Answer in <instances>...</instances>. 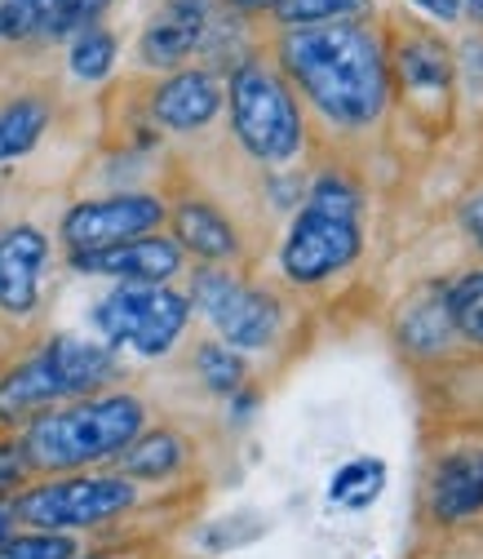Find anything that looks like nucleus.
I'll return each mask as SVG.
<instances>
[{
  "instance_id": "39448f33",
  "label": "nucleus",
  "mask_w": 483,
  "mask_h": 559,
  "mask_svg": "<svg viewBox=\"0 0 483 559\" xmlns=\"http://www.w3.org/2000/svg\"><path fill=\"white\" fill-rule=\"evenodd\" d=\"M137 502V488L124 475H72V479H49L27 488L14 498L19 520L32 524V533H72L94 528L116 515H124Z\"/></svg>"
},
{
  "instance_id": "5701e85b",
  "label": "nucleus",
  "mask_w": 483,
  "mask_h": 559,
  "mask_svg": "<svg viewBox=\"0 0 483 559\" xmlns=\"http://www.w3.org/2000/svg\"><path fill=\"white\" fill-rule=\"evenodd\" d=\"M111 62H116V40L107 32L89 27V32L76 36V45H72V72L81 81H102L111 72Z\"/></svg>"
},
{
  "instance_id": "2eb2a0df",
  "label": "nucleus",
  "mask_w": 483,
  "mask_h": 559,
  "mask_svg": "<svg viewBox=\"0 0 483 559\" xmlns=\"http://www.w3.org/2000/svg\"><path fill=\"white\" fill-rule=\"evenodd\" d=\"M173 227H178V249H191L195 258H209V262H222L236 253V227L218 214L214 204H204V200H186L178 204V214H173Z\"/></svg>"
},
{
  "instance_id": "9b49d317",
  "label": "nucleus",
  "mask_w": 483,
  "mask_h": 559,
  "mask_svg": "<svg viewBox=\"0 0 483 559\" xmlns=\"http://www.w3.org/2000/svg\"><path fill=\"white\" fill-rule=\"evenodd\" d=\"M45 258H49V240L27 223L0 236V307L10 316H27L36 307Z\"/></svg>"
},
{
  "instance_id": "cd10ccee",
  "label": "nucleus",
  "mask_w": 483,
  "mask_h": 559,
  "mask_svg": "<svg viewBox=\"0 0 483 559\" xmlns=\"http://www.w3.org/2000/svg\"><path fill=\"white\" fill-rule=\"evenodd\" d=\"M27 462H23V449H5L0 444V498H5V488H14L23 479Z\"/></svg>"
},
{
  "instance_id": "f257e3e1",
  "label": "nucleus",
  "mask_w": 483,
  "mask_h": 559,
  "mask_svg": "<svg viewBox=\"0 0 483 559\" xmlns=\"http://www.w3.org/2000/svg\"><path fill=\"white\" fill-rule=\"evenodd\" d=\"M280 58L302 94L337 124H369L390 98L382 45L355 23L293 27L280 45Z\"/></svg>"
},
{
  "instance_id": "f3484780",
  "label": "nucleus",
  "mask_w": 483,
  "mask_h": 559,
  "mask_svg": "<svg viewBox=\"0 0 483 559\" xmlns=\"http://www.w3.org/2000/svg\"><path fill=\"white\" fill-rule=\"evenodd\" d=\"M49 124V107L40 98H19L0 111V165L27 156Z\"/></svg>"
},
{
  "instance_id": "aec40b11",
  "label": "nucleus",
  "mask_w": 483,
  "mask_h": 559,
  "mask_svg": "<svg viewBox=\"0 0 483 559\" xmlns=\"http://www.w3.org/2000/svg\"><path fill=\"white\" fill-rule=\"evenodd\" d=\"M195 369H200V382L218 395H236L244 382V356L227 342H204L195 352Z\"/></svg>"
},
{
  "instance_id": "473e14b6",
  "label": "nucleus",
  "mask_w": 483,
  "mask_h": 559,
  "mask_svg": "<svg viewBox=\"0 0 483 559\" xmlns=\"http://www.w3.org/2000/svg\"><path fill=\"white\" fill-rule=\"evenodd\" d=\"M466 5H470V14H474V19H483V0H466Z\"/></svg>"
},
{
  "instance_id": "4468645a",
  "label": "nucleus",
  "mask_w": 483,
  "mask_h": 559,
  "mask_svg": "<svg viewBox=\"0 0 483 559\" xmlns=\"http://www.w3.org/2000/svg\"><path fill=\"white\" fill-rule=\"evenodd\" d=\"M439 520H466L483 511V449L474 453H452L435 471V498H431Z\"/></svg>"
},
{
  "instance_id": "4be33fe9",
  "label": "nucleus",
  "mask_w": 483,
  "mask_h": 559,
  "mask_svg": "<svg viewBox=\"0 0 483 559\" xmlns=\"http://www.w3.org/2000/svg\"><path fill=\"white\" fill-rule=\"evenodd\" d=\"M399 72H403V85H412V90H426V85L439 90V85H448V58L439 45L418 40V45H403Z\"/></svg>"
},
{
  "instance_id": "a211bd4d",
  "label": "nucleus",
  "mask_w": 483,
  "mask_h": 559,
  "mask_svg": "<svg viewBox=\"0 0 483 559\" xmlns=\"http://www.w3.org/2000/svg\"><path fill=\"white\" fill-rule=\"evenodd\" d=\"M382 484H386V466H382V462H373V457H360V462H347V466H341V471L333 475L328 498H333L337 507L360 511V507L377 502Z\"/></svg>"
},
{
  "instance_id": "2f4dec72",
  "label": "nucleus",
  "mask_w": 483,
  "mask_h": 559,
  "mask_svg": "<svg viewBox=\"0 0 483 559\" xmlns=\"http://www.w3.org/2000/svg\"><path fill=\"white\" fill-rule=\"evenodd\" d=\"M236 5H244V10H266V5H275V0H236Z\"/></svg>"
},
{
  "instance_id": "f8f14e48",
  "label": "nucleus",
  "mask_w": 483,
  "mask_h": 559,
  "mask_svg": "<svg viewBox=\"0 0 483 559\" xmlns=\"http://www.w3.org/2000/svg\"><path fill=\"white\" fill-rule=\"evenodd\" d=\"M222 107V90L209 72H178L169 76L160 90H156V120L169 124V129H200V124H209Z\"/></svg>"
},
{
  "instance_id": "c85d7f7f",
  "label": "nucleus",
  "mask_w": 483,
  "mask_h": 559,
  "mask_svg": "<svg viewBox=\"0 0 483 559\" xmlns=\"http://www.w3.org/2000/svg\"><path fill=\"white\" fill-rule=\"evenodd\" d=\"M14 524H19V507H14V498H0V546L14 537Z\"/></svg>"
},
{
  "instance_id": "ddd939ff",
  "label": "nucleus",
  "mask_w": 483,
  "mask_h": 559,
  "mask_svg": "<svg viewBox=\"0 0 483 559\" xmlns=\"http://www.w3.org/2000/svg\"><path fill=\"white\" fill-rule=\"evenodd\" d=\"M200 36H204V0H173L169 14L143 36V62L178 67L200 45Z\"/></svg>"
},
{
  "instance_id": "0eeeda50",
  "label": "nucleus",
  "mask_w": 483,
  "mask_h": 559,
  "mask_svg": "<svg viewBox=\"0 0 483 559\" xmlns=\"http://www.w3.org/2000/svg\"><path fill=\"white\" fill-rule=\"evenodd\" d=\"M191 307L209 316L236 352H262L280 333V302L262 289L240 285L227 271H200L191 285Z\"/></svg>"
},
{
  "instance_id": "1a4fd4ad",
  "label": "nucleus",
  "mask_w": 483,
  "mask_h": 559,
  "mask_svg": "<svg viewBox=\"0 0 483 559\" xmlns=\"http://www.w3.org/2000/svg\"><path fill=\"white\" fill-rule=\"evenodd\" d=\"M355 253H360V223L306 204L285 240L280 262L293 285H315V280H328L333 271L351 266Z\"/></svg>"
},
{
  "instance_id": "6e6552de",
  "label": "nucleus",
  "mask_w": 483,
  "mask_h": 559,
  "mask_svg": "<svg viewBox=\"0 0 483 559\" xmlns=\"http://www.w3.org/2000/svg\"><path fill=\"white\" fill-rule=\"evenodd\" d=\"M165 223V204L143 191H124L107 200H85L76 209H67L62 218V240L72 253H98L137 236H152Z\"/></svg>"
},
{
  "instance_id": "6ab92c4d",
  "label": "nucleus",
  "mask_w": 483,
  "mask_h": 559,
  "mask_svg": "<svg viewBox=\"0 0 483 559\" xmlns=\"http://www.w3.org/2000/svg\"><path fill=\"white\" fill-rule=\"evenodd\" d=\"M62 10H67V0H5L0 5V36H10V40L36 36V32L53 36V23L62 19Z\"/></svg>"
},
{
  "instance_id": "f03ea898",
  "label": "nucleus",
  "mask_w": 483,
  "mask_h": 559,
  "mask_svg": "<svg viewBox=\"0 0 483 559\" xmlns=\"http://www.w3.org/2000/svg\"><path fill=\"white\" fill-rule=\"evenodd\" d=\"M147 408L133 395H98L72 408L40 413L23 436V462L40 471H81L102 457H120L143 436Z\"/></svg>"
},
{
  "instance_id": "7c9ffc66",
  "label": "nucleus",
  "mask_w": 483,
  "mask_h": 559,
  "mask_svg": "<svg viewBox=\"0 0 483 559\" xmlns=\"http://www.w3.org/2000/svg\"><path fill=\"white\" fill-rule=\"evenodd\" d=\"M466 223H470V231L483 240V200H474V204L466 209Z\"/></svg>"
},
{
  "instance_id": "20e7f679",
  "label": "nucleus",
  "mask_w": 483,
  "mask_h": 559,
  "mask_svg": "<svg viewBox=\"0 0 483 559\" xmlns=\"http://www.w3.org/2000/svg\"><path fill=\"white\" fill-rule=\"evenodd\" d=\"M231 124L249 156L280 165L302 147V116L289 85L257 62H244L231 76Z\"/></svg>"
},
{
  "instance_id": "bb28decb",
  "label": "nucleus",
  "mask_w": 483,
  "mask_h": 559,
  "mask_svg": "<svg viewBox=\"0 0 483 559\" xmlns=\"http://www.w3.org/2000/svg\"><path fill=\"white\" fill-rule=\"evenodd\" d=\"M306 204H311V209H324V214H337V218H355V214H360L355 187L341 182V178H319Z\"/></svg>"
},
{
  "instance_id": "423d86ee",
  "label": "nucleus",
  "mask_w": 483,
  "mask_h": 559,
  "mask_svg": "<svg viewBox=\"0 0 483 559\" xmlns=\"http://www.w3.org/2000/svg\"><path fill=\"white\" fill-rule=\"evenodd\" d=\"M191 320V302L165 285H120L94 311V324L111 346H133L137 356H165Z\"/></svg>"
},
{
  "instance_id": "7ed1b4c3",
  "label": "nucleus",
  "mask_w": 483,
  "mask_h": 559,
  "mask_svg": "<svg viewBox=\"0 0 483 559\" xmlns=\"http://www.w3.org/2000/svg\"><path fill=\"white\" fill-rule=\"evenodd\" d=\"M111 346L85 337H53L36 360L0 378V423H19V417H32L67 395H89L111 378Z\"/></svg>"
},
{
  "instance_id": "dca6fc26",
  "label": "nucleus",
  "mask_w": 483,
  "mask_h": 559,
  "mask_svg": "<svg viewBox=\"0 0 483 559\" xmlns=\"http://www.w3.org/2000/svg\"><path fill=\"white\" fill-rule=\"evenodd\" d=\"M186 462V440L173 431H152L137 436L124 453H120V475L129 479H165Z\"/></svg>"
},
{
  "instance_id": "412c9836",
  "label": "nucleus",
  "mask_w": 483,
  "mask_h": 559,
  "mask_svg": "<svg viewBox=\"0 0 483 559\" xmlns=\"http://www.w3.org/2000/svg\"><path fill=\"white\" fill-rule=\"evenodd\" d=\"M369 10V0H275V14L289 27H315V23H347L351 14Z\"/></svg>"
},
{
  "instance_id": "a878e982",
  "label": "nucleus",
  "mask_w": 483,
  "mask_h": 559,
  "mask_svg": "<svg viewBox=\"0 0 483 559\" xmlns=\"http://www.w3.org/2000/svg\"><path fill=\"white\" fill-rule=\"evenodd\" d=\"M0 559H76V542L67 533H23L0 546Z\"/></svg>"
},
{
  "instance_id": "b1692460",
  "label": "nucleus",
  "mask_w": 483,
  "mask_h": 559,
  "mask_svg": "<svg viewBox=\"0 0 483 559\" xmlns=\"http://www.w3.org/2000/svg\"><path fill=\"white\" fill-rule=\"evenodd\" d=\"M448 324H452V311H448V298L444 302H422V307H412L408 320H403V337L418 346V352H435V346L448 337Z\"/></svg>"
},
{
  "instance_id": "c756f323",
  "label": "nucleus",
  "mask_w": 483,
  "mask_h": 559,
  "mask_svg": "<svg viewBox=\"0 0 483 559\" xmlns=\"http://www.w3.org/2000/svg\"><path fill=\"white\" fill-rule=\"evenodd\" d=\"M418 5H422L426 14H435V19H444V23H452V19L461 14V0H418Z\"/></svg>"
},
{
  "instance_id": "393cba45",
  "label": "nucleus",
  "mask_w": 483,
  "mask_h": 559,
  "mask_svg": "<svg viewBox=\"0 0 483 559\" xmlns=\"http://www.w3.org/2000/svg\"><path fill=\"white\" fill-rule=\"evenodd\" d=\"M448 311H452V324H457L470 342H479V346H483V271L466 275L461 285L452 289Z\"/></svg>"
},
{
  "instance_id": "9d476101",
  "label": "nucleus",
  "mask_w": 483,
  "mask_h": 559,
  "mask_svg": "<svg viewBox=\"0 0 483 559\" xmlns=\"http://www.w3.org/2000/svg\"><path fill=\"white\" fill-rule=\"evenodd\" d=\"M72 266L85 275H111L120 285H165L182 266V249L165 236H137L98 253H72Z\"/></svg>"
}]
</instances>
